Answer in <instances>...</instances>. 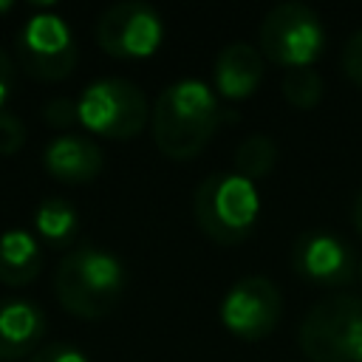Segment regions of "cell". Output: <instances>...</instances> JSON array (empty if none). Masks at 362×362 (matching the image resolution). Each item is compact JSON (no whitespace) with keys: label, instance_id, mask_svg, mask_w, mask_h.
<instances>
[{"label":"cell","instance_id":"ba28073f","mask_svg":"<svg viewBox=\"0 0 362 362\" xmlns=\"http://www.w3.org/2000/svg\"><path fill=\"white\" fill-rule=\"evenodd\" d=\"M218 317H221V325L235 339L260 342L277 328L283 317V294L277 283H272L263 274L240 277L223 294Z\"/></svg>","mask_w":362,"mask_h":362},{"label":"cell","instance_id":"3957f363","mask_svg":"<svg viewBox=\"0 0 362 362\" xmlns=\"http://www.w3.org/2000/svg\"><path fill=\"white\" fill-rule=\"evenodd\" d=\"M192 215L198 229L218 246L243 243L257 223V187L238 173H212L192 192Z\"/></svg>","mask_w":362,"mask_h":362},{"label":"cell","instance_id":"277c9868","mask_svg":"<svg viewBox=\"0 0 362 362\" xmlns=\"http://www.w3.org/2000/svg\"><path fill=\"white\" fill-rule=\"evenodd\" d=\"M297 339L311 362H362V297L334 294L314 303Z\"/></svg>","mask_w":362,"mask_h":362},{"label":"cell","instance_id":"5b68a950","mask_svg":"<svg viewBox=\"0 0 362 362\" xmlns=\"http://www.w3.org/2000/svg\"><path fill=\"white\" fill-rule=\"evenodd\" d=\"M79 124L102 139L127 141L139 136L150 119L144 90L122 76H105L90 82L76 99Z\"/></svg>","mask_w":362,"mask_h":362},{"label":"cell","instance_id":"7c38bea8","mask_svg":"<svg viewBox=\"0 0 362 362\" xmlns=\"http://www.w3.org/2000/svg\"><path fill=\"white\" fill-rule=\"evenodd\" d=\"M105 156L99 144L79 133L54 136L42 150V167L62 184H90L102 173Z\"/></svg>","mask_w":362,"mask_h":362},{"label":"cell","instance_id":"603a6c76","mask_svg":"<svg viewBox=\"0 0 362 362\" xmlns=\"http://www.w3.org/2000/svg\"><path fill=\"white\" fill-rule=\"evenodd\" d=\"M351 221H354V229H356V232H359V238H362V189H359V192H356V198H354Z\"/></svg>","mask_w":362,"mask_h":362},{"label":"cell","instance_id":"30bf717a","mask_svg":"<svg viewBox=\"0 0 362 362\" xmlns=\"http://www.w3.org/2000/svg\"><path fill=\"white\" fill-rule=\"evenodd\" d=\"M291 269L311 286L339 288L356 280L359 257L354 246L331 229H305L291 246Z\"/></svg>","mask_w":362,"mask_h":362},{"label":"cell","instance_id":"d6986e66","mask_svg":"<svg viewBox=\"0 0 362 362\" xmlns=\"http://www.w3.org/2000/svg\"><path fill=\"white\" fill-rule=\"evenodd\" d=\"M42 122L48 127H57V130H65L71 124L79 122V113H76V102L74 99H65V96H57V99H48L42 105Z\"/></svg>","mask_w":362,"mask_h":362},{"label":"cell","instance_id":"7402d4cb","mask_svg":"<svg viewBox=\"0 0 362 362\" xmlns=\"http://www.w3.org/2000/svg\"><path fill=\"white\" fill-rule=\"evenodd\" d=\"M11 90H14V62L0 48V110H6V102L11 99Z\"/></svg>","mask_w":362,"mask_h":362},{"label":"cell","instance_id":"9c48e42d","mask_svg":"<svg viewBox=\"0 0 362 362\" xmlns=\"http://www.w3.org/2000/svg\"><path fill=\"white\" fill-rule=\"evenodd\" d=\"M164 37L161 14L150 3L127 0L105 8L96 20V42L116 59H144L158 51Z\"/></svg>","mask_w":362,"mask_h":362},{"label":"cell","instance_id":"d4e9b609","mask_svg":"<svg viewBox=\"0 0 362 362\" xmlns=\"http://www.w3.org/2000/svg\"><path fill=\"white\" fill-rule=\"evenodd\" d=\"M359 277H362V263H359Z\"/></svg>","mask_w":362,"mask_h":362},{"label":"cell","instance_id":"2e32d148","mask_svg":"<svg viewBox=\"0 0 362 362\" xmlns=\"http://www.w3.org/2000/svg\"><path fill=\"white\" fill-rule=\"evenodd\" d=\"M232 164H235V173L240 178L252 181V184L260 181V178H266L274 170V164H277V144H274V139L266 136V133L246 136L238 144Z\"/></svg>","mask_w":362,"mask_h":362},{"label":"cell","instance_id":"9a60e30c","mask_svg":"<svg viewBox=\"0 0 362 362\" xmlns=\"http://www.w3.org/2000/svg\"><path fill=\"white\" fill-rule=\"evenodd\" d=\"M34 232L42 243L65 249L79 232V212L65 198H45L34 212Z\"/></svg>","mask_w":362,"mask_h":362},{"label":"cell","instance_id":"cb8c5ba5","mask_svg":"<svg viewBox=\"0 0 362 362\" xmlns=\"http://www.w3.org/2000/svg\"><path fill=\"white\" fill-rule=\"evenodd\" d=\"M11 8H14L11 0H0V14H3V11H11Z\"/></svg>","mask_w":362,"mask_h":362},{"label":"cell","instance_id":"7a4b0ae2","mask_svg":"<svg viewBox=\"0 0 362 362\" xmlns=\"http://www.w3.org/2000/svg\"><path fill=\"white\" fill-rule=\"evenodd\" d=\"M127 288L124 263L93 243L74 246L62 255L54 272V291L59 305L79 320H102L110 314Z\"/></svg>","mask_w":362,"mask_h":362},{"label":"cell","instance_id":"ffe728a7","mask_svg":"<svg viewBox=\"0 0 362 362\" xmlns=\"http://www.w3.org/2000/svg\"><path fill=\"white\" fill-rule=\"evenodd\" d=\"M342 71L356 88H362V28H356L342 45Z\"/></svg>","mask_w":362,"mask_h":362},{"label":"cell","instance_id":"8992f818","mask_svg":"<svg viewBox=\"0 0 362 362\" xmlns=\"http://www.w3.org/2000/svg\"><path fill=\"white\" fill-rule=\"evenodd\" d=\"M325 48V28L320 14L297 0L280 3L266 11L260 23V54L263 59L291 71L308 68Z\"/></svg>","mask_w":362,"mask_h":362},{"label":"cell","instance_id":"e0dca14e","mask_svg":"<svg viewBox=\"0 0 362 362\" xmlns=\"http://www.w3.org/2000/svg\"><path fill=\"white\" fill-rule=\"evenodd\" d=\"M280 88H283V99L291 107L311 110V107L320 105L322 90H325V82H322L320 71L314 65H308V68H291V71H286Z\"/></svg>","mask_w":362,"mask_h":362},{"label":"cell","instance_id":"6da1fadb","mask_svg":"<svg viewBox=\"0 0 362 362\" xmlns=\"http://www.w3.org/2000/svg\"><path fill=\"white\" fill-rule=\"evenodd\" d=\"M229 113L232 110H223L206 82L178 79L158 93L150 110L153 141L161 156L173 161H189L212 141L223 122L235 119Z\"/></svg>","mask_w":362,"mask_h":362},{"label":"cell","instance_id":"44dd1931","mask_svg":"<svg viewBox=\"0 0 362 362\" xmlns=\"http://www.w3.org/2000/svg\"><path fill=\"white\" fill-rule=\"evenodd\" d=\"M28 362H90V359L85 356V351H79L71 342H48L34 356H28Z\"/></svg>","mask_w":362,"mask_h":362},{"label":"cell","instance_id":"ac0fdd59","mask_svg":"<svg viewBox=\"0 0 362 362\" xmlns=\"http://www.w3.org/2000/svg\"><path fill=\"white\" fill-rule=\"evenodd\" d=\"M25 144V124L17 113L0 110V156H14Z\"/></svg>","mask_w":362,"mask_h":362},{"label":"cell","instance_id":"8fae6325","mask_svg":"<svg viewBox=\"0 0 362 362\" xmlns=\"http://www.w3.org/2000/svg\"><path fill=\"white\" fill-rule=\"evenodd\" d=\"M48 331L45 311L20 294L0 297V362L34 356Z\"/></svg>","mask_w":362,"mask_h":362},{"label":"cell","instance_id":"52a82bcc","mask_svg":"<svg viewBox=\"0 0 362 362\" xmlns=\"http://www.w3.org/2000/svg\"><path fill=\"white\" fill-rule=\"evenodd\" d=\"M20 68L40 82H59L74 74L79 48L71 25L54 11L31 14L14 40Z\"/></svg>","mask_w":362,"mask_h":362},{"label":"cell","instance_id":"5bb4252c","mask_svg":"<svg viewBox=\"0 0 362 362\" xmlns=\"http://www.w3.org/2000/svg\"><path fill=\"white\" fill-rule=\"evenodd\" d=\"M42 272V246L28 229H6L0 235V283L23 288Z\"/></svg>","mask_w":362,"mask_h":362},{"label":"cell","instance_id":"4fadbf2b","mask_svg":"<svg viewBox=\"0 0 362 362\" xmlns=\"http://www.w3.org/2000/svg\"><path fill=\"white\" fill-rule=\"evenodd\" d=\"M263 54L243 42V40H235L229 45H223L215 57V68H212V76H215V90L223 96V99H249L260 82H263Z\"/></svg>","mask_w":362,"mask_h":362}]
</instances>
